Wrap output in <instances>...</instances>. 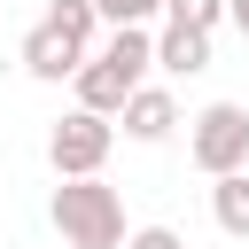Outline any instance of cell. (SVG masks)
<instances>
[{
  "mask_svg": "<svg viewBox=\"0 0 249 249\" xmlns=\"http://www.w3.org/2000/svg\"><path fill=\"white\" fill-rule=\"evenodd\" d=\"M171 23H195V31H218L226 23V0H163Z\"/></svg>",
  "mask_w": 249,
  "mask_h": 249,
  "instance_id": "cell-11",
  "label": "cell"
},
{
  "mask_svg": "<svg viewBox=\"0 0 249 249\" xmlns=\"http://www.w3.org/2000/svg\"><path fill=\"white\" fill-rule=\"evenodd\" d=\"M47 210H54V233L78 241V249H117L124 241V202H117V187H101V171L62 179Z\"/></svg>",
  "mask_w": 249,
  "mask_h": 249,
  "instance_id": "cell-1",
  "label": "cell"
},
{
  "mask_svg": "<svg viewBox=\"0 0 249 249\" xmlns=\"http://www.w3.org/2000/svg\"><path fill=\"white\" fill-rule=\"evenodd\" d=\"M93 16H101V23H156L163 0H93Z\"/></svg>",
  "mask_w": 249,
  "mask_h": 249,
  "instance_id": "cell-12",
  "label": "cell"
},
{
  "mask_svg": "<svg viewBox=\"0 0 249 249\" xmlns=\"http://www.w3.org/2000/svg\"><path fill=\"white\" fill-rule=\"evenodd\" d=\"M101 62H109L124 86H140V78L156 70V31H148V23H109V39H101Z\"/></svg>",
  "mask_w": 249,
  "mask_h": 249,
  "instance_id": "cell-6",
  "label": "cell"
},
{
  "mask_svg": "<svg viewBox=\"0 0 249 249\" xmlns=\"http://www.w3.org/2000/svg\"><path fill=\"white\" fill-rule=\"evenodd\" d=\"M156 70H171V78L210 70V31H195V23H171V16H163V31H156Z\"/></svg>",
  "mask_w": 249,
  "mask_h": 249,
  "instance_id": "cell-7",
  "label": "cell"
},
{
  "mask_svg": "<svg viewBox=\"0 0 249 249\" xmlns=\"http://www.w3.org/2000/svg\"><path fill=\"white\" fill-rule=\"evenodd\" d=\"M86 54H93V47H78V39H70L62 23H47V16L23 31V70H31V78H47V86H62Z\"/></svg>",
  "mask_w": 249,
  "mask_h": 249,
  "instance_id": "cell-5",
  "label": "cell"
},
{
  "mask_svg": "<svg viewBox=\"0 0 249 249\" xmlns=\"http://www.w3.org/2000/svg\"><path fill=\"white\" fill-rule=\"evenodd\" d=\"M117 124H124V140H140V148H156V140H171L179 132V93L171 86H132L124 101H117Z\"/></svg>",
  "mask_w": 249,
  "mask_h": 249,
  "instance_id": "cell-4",
  "label": "cell"
},
{
  "mask_svg": "<svg viewBox=\"0 0 249 249\" xmlns=\"http://www.w3.org/2000/svg\"><path fill=\"white\" fill-rule=\"evenodd\" d=\"M47 23H62L78 47H93V31H101V16H93V0H54L47 8Z\"/></svg>",
  "mask_w": 249,
  "mask_h": 249,
  "instance_id": "cell-10",
  "label": "cell"
},
{
  "mask_svg": "<svg viewBox=\"0 0 249 249\" xmlns=\"http://www.w3.org/2000/svg\"><path fill=\"white\" fill-rule=\"evenodd\" d=\"M109 148H117V117H101V109H70V117H54V132H47V163H54V179L101 171Z\"/></svg>",
  "mask_w": 249,
  "mask_h": 249,
  "instance_id": "cell-3",
  "label": "cell"
},
{
  "mask_svg": "<svg viewBox=\"0 0 249 249\" xmlns=\"http://www.w3.org/2000/svg\"><path fill=\"white\" fill-rule=\"evenodd\" d=\"M187 163H195L202 179L241 171V163H249V109H241V101H210V109H195V117H187Z\"/></svg>",
  "mask_w": 249,
  "mask_h": 249,
  "instance_id": "cell-2",
  "label": "cell"
},
{
  "mask_svg": "<svg viewBox=\"0 0 249 249\" xmlns=\"http://www.w3.org/2000/svg\"><path fill=\"white\" fill-rule=\"evenodd\" d=\"M117 249H187V241H179L171 226H132V233L117 241Z\"/></svg>",
  "mask_w": 249,
  "mask_h": 249,
  "instance_id": "cell-13",
  "label": "cell"
},
{
  "mask_svg": "<svg viewBox=\"0 0 249 249\" xmlns=\"http://www.w3.org/2000/svg\"><path fill=\"white\" fill-rule=\"evenodd\" d=\"M226 23H233V31L249 39V0H226Z\"/></svg>",
  "mask_w": 249,
  "mask_h": 249,
  "instance_id": "cell-14",
  "label": "cell"
},
{
  "mask_svg": "<svg viewBox=\"0 0 249 249\" xmlns=\"http://www.w3.org/2000/svg\"><path fill=\"white\" fill-rule=\"evenodd\" d=\"M241 171H249V163H241Z\"/></svg>",
  "mask_w": 249,
  "mask_h": 249,
  "instance_id": "cell-16",
  "label": "cell"
},
{
  "mask_svg": "<svg viewBox=\"0 0 249 249\" xmlns=\"http://www.w3.org/2000/svg\"><path fill=\"white\" fill-rule=\"evenodd\" d=\"M210 218H218V233L249 241V171H218L210 179Z\"/></svg>",
  "mask_w": 249,
  "mask_h": 249,
  "instance_id": "cell-9",
  "label": "cell"
},
{
  "mask_svg": "<svg viewBox=\"0 0 249 249\" xmlns=\"http://www.w3.org/2000/svg\"><path fill=\"white\" fill-rule=\"evenodd\" d=\"M70 86H78V109H101V117H117V101L132 93V86H124V78H117L101 54H86V62L70 70Z\"/></svg>",
  "mask_w": 249,
  "mask_h": 249,
  "instance_id": "cell-8",
  "label": "cell"
},
{
  "mask_svg": "<svg viewBox=\"0 0 249 249\" xmlns=\"http://www.w3.org/2000/svg\"><path fill=\"white\" fill-rule=\"evenodd\" d=\"M62 249H78V241H62Z\"/></svg>",
  "mask_w": 249,
  "mask_h": 249,
  "instance_id": "cell-15",
  "label": "cell"
}]
</instances>
